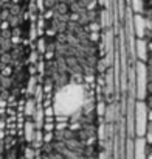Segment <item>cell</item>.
I'll return each instance as SVG.
<instances>
[{
  "label": "cell",
  "mask_w": 152,
  "mask_h": 159,
  "mask_svg": "<svg viewBox=\"0 0 152 159\" xmlns=\"http://www.w3.org/2000/svg\"><path fill=\"white\" fill-rule=\"evenodd\" d=\"M82 102V91L76 86L71 88H65L64 91L59 92L57 98H56V105L57 109L64 114H70L78 108Z\"/></svg>",
  "instance_id": "6da1fadb"
}]
</instances>
